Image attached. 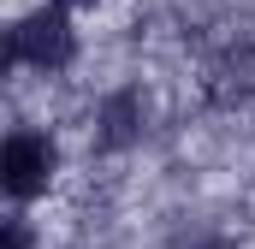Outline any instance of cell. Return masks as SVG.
Masks as SVG:
<instances>
[{"label": "cell", "instance_id": "4", "mask_svg": "<svg viewBox=\"0 0 255 249\" xmlns=\"http://www.w3.org/2000/svg\"><path fill=\"white\" fill-rule=\"evenodd\" d=\"M136 136H142V101H136V89H119V95L101 107L95 142H101V148H130Z\"/></svg>", "mask_w": 255, "mask_h": 249}, {"label": "cell", "instance_id": "2", "mask_svg": "<svg viewBox=\"0 0 255 249\" xmlns=\"http://www.w3.org/2000/svg\"><path fill=\"white\" fill-rule=\"evenodd\" d=\"M54 166H60V148L42 130H12L6 148H0V178L18 202H30V196H42L54 184Z\"/></svg>", "mask_w": 255, "mask_h": 249}, {"label": "cell", "instance_id": "3", "mask_svg": "<svg viewBox=\"0 0 255 249\" xmlns=\"http://www.w3.org/2000/svg\"><path fill=\"white\" fill-rule=\"evenodd\" d=\"M202 89H208L214 107H238V101H250V95H255V48H226L220 60L208 65Z\"/></svg>", "mask_w": 255, "mask_h": 249}, {"label": "cell", "instance_id": "1", "mask_svg": "<svg viewBox=\"0 0 255 249\" xmlns=\"http://www.w3.org/2000/svg\"><path fill=\"white\" fill-rule=\"evenodd\" d=\"M71 54H77V36H71V18H65L60 6H42V12H30V18H18L12 36H6V60L12 65L65 71Z\"/></svg>", "mask_w": 255, "mask_h": 249}]
</instances>
